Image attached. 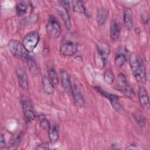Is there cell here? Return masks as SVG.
I'll return each instance as SVG.
<instances>
[{
  "instance_id": "cell-1",
  "label": "cell",
  "mask_w": 150,
  "mask_h": 150,
  "mask_svg": "<svg viewBox=\"0 0 150 150\" xmlns=\"http://www.w3.org/2000/svg\"><path fill=\"white\" fill-rule=\"evenodd\" d=\"M129 62L135 80L139 83H146V71L142 59L136 54L132 53L129 56Z\"/></svg>"
},
{
  "instance_id": "cell-2",
  "label": "cell",
  "mask_w": 150,
  "mask_h": 150,
  "mask_svg": "<svg viewBox=\"0 0 150 150\" xmlns=\"http://www.w3.org/2000/svg\"><path fill=\"white\" fill-rule=\"evenodd\" d=\"M8 49L13 56L19 59H26L29 56L28 52L22 43L16 40H11L8 44Z\"/></svg>"
},
{
  "instance_id": "cell-3",
  "label": "cell",
  "mask_w": 150,
  "mask_h": 150,
  "mask_svg": "<svg viewBox=\"0 0 150 150\" xmlns=\"http://www.w3.org/2000/svg\"><path fill=\"white\" fill-rule=\"evenodd\" d=\"M46 33L51 39H57L61 33V27L56 18L52 15L49 16L46 26Z\"/></svg>"
},
{
  "instance_id": "cell-4",
  "label": "cell",
  "mask_w": 150,
  "mask_h": 150,
  "mask_svg": "<svg viewBox=\"0 0 150 150\" xmlns=\"http://www.w3.org/2000/svg\"><path fill=\"white\" fill-rule=\"evenodd\" d=\"M117 86L118 90L127 97L132 98L134 97V91L122 73H120L118 76Z\"/></svg>"
},
{
  "instance_id": "cell-5",
  "label": "cell",
  "mask_w": 150,
  "mask_h": 150,
  "mask_svg": "<svg viewBox=\"0 0 150 150\" xmlns=\"http://www.w3.org/2000/svg\"><path fill=\"white\" fill-rule=\"evenodd\" d=\"M21 104L26 121L30 122L33 120L36 117V113L32 101L28 97L23 96L21 98Z\"/></svg>"
},
{
  "instance_id": "cell-6",
  "label": "cell",
  "mask_w": 150,
  "mask_h": 150,
  "mask_svg": "<svg viewBox=\"0 0 150 150\" xmlns=\"http://www.w3.org/2000/svg\"><path fill=\"white\" fill-rule=\"evenodd\" d=\"M39 41L38 32L33 31L28 33L23 38L22 44L28 52H33Z\"/></svg>"
},
{
  "instance_id": "cell-7",
  "label": "cell",
  "mask_w": 150,
  "mask_h": 150,
  "mask_svg": "<svg viewBox=\"0 0 150 150\" xmlns=\"http://www.w3.org/2000/svg\"><path fill=\"white\" fill-rule=\"evenodd\" d=\"M78 45L76 42L70 40H64L60 45V53L64 56H71L74 55L77 51Z\"/></svg>"
},
{
  "instance_id": "cell-8",
  "label": "cell",
  "mask_w": 150,
  "mask_h": 150,
  "mask_svg": "<svg viewBox=\"0 0 150 150\" xmlns=\"http://www.w3.org/2000/svg\"><path fill=\"white\" fill-rule=\"evenodd\" d=\"M95 90H96L98 93H100L101 96H103V97H105L107 99H108L112 108L117 112H121L122 110V107L121 105V104H120L119 102V99H118V97L116 95L114 94H112L110 93H108L104 90H103L101 88H100V87H94Z\"/></svg>"
},
{
  "instance_id": "cell-9",
  "label": "cell",
  "mask_w": 150,
  "mask_h": 150,
  "mask_svg": "<svg viewBox=\"0 0 150 150\" xmlns=\"http://www.w3.org/2000/svg\"><path fill=\"white\" fill-rule=\"evenodd\" d=\"M97 51L100 59L101 60L103 66H104L108 61L110 54V47L105 42H98L97 45Z\"/></svg>"
},
{
  "instance_id": "cell-10",
  "label": "cell",
  "mask_w": 150,
  "mask_h": 150,
  "mask_svg": "<svg viewBox=\"0 0 150 150\" xmlns=\"http://www.w3.org/2000/svg\"><path fill=\"white\" fill-rule=\"evenodd\" d=\"M16 73L20 87L23 90H28L29 88V83L25 70L23 67H19L16 69Z\"/></svg>"
},
{
  "instance_id": "cell-11",
  "label": "cell",
  "mask_w": 150,
  "mask_h": 150,
  "mask_svg": "<svg viewBox=\"0 0 150 150\" xmlns=\"http://www.w3.org/2000/svg\"><path fill=\"white\" fill-rule=\"evenodd\" d=\"M138 96L139 103L142 107L144 109L148 110L149 108V101L146 89L142 87L139 86L138 88Z\"/></svg>"
},
{
  "instance_id": "cell-12",
  "label": "cell",
  "mask_w": 150,
  "mask_h": 150,
  "mask_svg": "<svg viewBox=\"0 0 150 150\" xmlns=\"http://www.w3.org/2000/svg\"><path fill=\"white\" fill-rule=\"evenodd\" d=\"M60 81L64 90L67 93H71L73 86H71L69 74L66 70H62L60 71Z\"/></svg>"
},
{
  "instance_id": "cell-13",
  "label": "cell",
  "mask_w": 150,
  "mask_h": 150,
  "mask_svg": "<svg viewBox=\"0 0 150 150\" xmlns=\"http://www.w3.org/2000/svg\"><path fill=\"white\" fill-rule=\"evenodd\" d=\"M121 32V26L120 22L117 20H113L110 25V38L112 40H116L119 38Z\"/></svg>"
},
{
  "instance_id": "cell-14",
  "label": "cell",
  "mask_w": 150,
  "mask_h": 150,
  "mask_svg": "<svg viewBox=\"0 0 150 150\" xmlns=\"http://www.w3.org/2000/svg\"><path fill=\"white\" fill-rule=\"evenodd\" d=\"M123 21L125 28L131 29L133 26V17L132 11L131 8H126L123 12Z\"/></svg>"
},
{
  "instance_id": "cell-15",
  "label": "cell",
  "mask_w": 150,
  "mask_h": 150,
  "mask_svg": "<svg viewBox=\"0 0 150 150\" xmlns=\"http://www.w3.org/2000/svg\"><path fill=\"white\" fill-rule=\"evenodd\" d=\"M71 93L76 104L79 106H83L84 104V100L80 88L76 84L73 86Z\"/></svg>"
},
{
  "instance_id": "cell-16",
  "label": "cell",
  "mask_w": 150,
  "mask_h": 150,
  "mask_svg": "<svg viewBox=\"0 0 150 150\" xmlns=\"http://www.w3.org/2000/svg\"><path fill=\"white\" fill-rule=\"evenodd\" d=\"M57 10L58 13H59V15L62 19V21L64 22L66 28L67 30H70L71 27V20H70L69 13L62 6L57 7Z\"/></svg>"
},
{
  "instance_id": "cell-17",
  "label": "cell",
  "mask_w": 150,
  "mask_h": 150,
  "mask_svg": "<svg viewBox=\"0 0 150 150\" xmlns=\"http://www.w3.org/2000/svg\"><path fill=\"white\" fill-rule=\"evenodd\" d=\"M42 87L43 91L47 94H53L54 92V84L51 81L49 77L44 76L42 78Z\"/></svg>"
},
{
  "instance_id": "cell-18",
  "label": "cell",
  "mask_w": 150,
  "mask_h": 150,
  "mask_svg": "<svg viewBox=\"0 0 150 150\" xmlns=\"http://www.w3.org/2000/svg\"><path fill=\"white\" fill-rule=\"evenodd\" d=\"M49 138L52 142H55L58 140L59 136V128L56 124L50 125L48 129Z\"/></svg>"
},
{
  "instance_id": "cell-19",
  "label": "cell",
  "mask_w": 150,
  "mask_h": 150,
  "mask_svg": "<svg viewBox=\"0 0 150 150\" xmlns=\"http://www.w3.org/2000/svg\"><path fill=\"white\" fill-rule=\"evenodd\" d=\"M107 11L104 8H100L97 11L96 18L98 25L100 26H102L104 25L107 18Z\"/></svg>"
},
{
  "instance_id": "cell-20",
  "label": "cell",
  "mask_w": 150,
  "mask_h": 150,
  "mask_svg": "<svg viewBox=\"0 0 150 150\" xmlns=\"http://www.w3.org/2000/svg\"><path fill=\"white\" fill-rule=\"evenodd\" d=\"M26 62L30 72L33 75L36 74L38 71V68L34 59L29 55L26 59Z\"/></svg>"
},
{
  "instance_id": "cell-21",
  "label": "cell",
  "mask_w": 150,
  "mask_h": 150,
  "mask_svg": "<svg viewBox=\"0 0 150 150\" xmlns=\"http://www.w3.org/2000/svg\"><path fill=\"white\" fill-rule=\"evenodd\" d=\"M28 5L25 2H19L16 5V14L21 16L25 15L28 11Z\"/></svg>"
},
{
  "instance_id": "cell-22",
  "label": "cell",
  "mask_w": 150,
  "mask_h": 150,
  "mask_svg": "<svg viewBox=\"0 0 150 150\" xmlns=\"http://www.w3.org/2000/svg\"><path fill=\"white\" fill-rule=\"evenodd\" d=\"M73 11L76 12L86 13V8L81 1H73L71 2Z\"/></svg>"
},
{
  "instance_id": "cell-23",
  "label": "cell",
  "mask_w": 150,
  "mask_h": 150,
  "mask_svg": "<svg viewBox=\"0 0 150 150\" xmlns=\"http://www.w3.org/2000/svg\"><path fill=\"white\" fill-rule=\"evenodd\" d=\"M21 142V136L20 135H17L15 136H13L9 144L8 149H15L17 148L18 146L19 145V143Z\"/></svg>"
},
{
  "instance_id": "cell-24",
  "label": "cell",
  "mask_w": 150,
  "mask_h": 150,
  "mask_svg": "<svg viewBox=\"0 0 150 150\" xmlns=\"http://www.w3.org/2000/svg\"><path fill=\"white\" fill-rule=\"evenodd\" d=\"M104 79L106 83L111 84L114 80V76L113 72L111 69L106 70L104 73Z\"/></svg>"
},
{
  "instance_id": "cell-25",
  "label": "cell",
  "mask_w": 150,
  "mask_h": 150,
  "mask_svg": "<svg viewBox=\"0 0 150 150\" xmlns=\"http://www.w3.org/2000/svg\"><path fill=\"white\" fill-rule=\"evenodd\" d=\"M127 60L126 56L123 53H118L115 57V64L117 67H122L125 63Z\"/></svg>"
},
{
  "instance_id": "cell-26",
  "label": "cell",
  "mask_w": 150,
  "mask_h": 150,
  "mask_svg": "<svg viewBox=\"0 0 150 150\" xmlns=\"http://www.w3.org/2000/svg\"><path fill=\"white\" fill-rule=\"evenodd\" d=\"M38 119L40 127L44 129H48L50 125V124L47 120L46 117L44 115L41 114L38 116Z\"/></svg>"
},
{
  "instance_id": "cell-27",
  "label": "cell",
  "mask_w": 150,
  "mask_h": 150,
  "mask_svg": "<svg viewBox=\"0 0 150 150\" xmlns=\"http://www.w3.org/2000/svg\"><path fill=\"white\" fill-rule=\"evenodd\" d=\"M49 78L54 84H57L59 82V77L56 71L53 69L50 68L48 70Z\"/></svg>"
},
{
  "instance_id": "cell-28",
  "label": "cell",
  "mask_w": 150,
  "mask_h": 150,
  "mask_svg": "<svg viewBox=\"0 0 150 150\" xmlns=\"http://www.w3.org/2000/svg\"><path fill=\"white\" fill-rule=\"evenodd\" d=\"M134 118L135 119V121L139 125L140 127H142L144 126L145 121L142 115H141L140 114H135V115H134Z\"/></svg>"
},
{
  "instance_id": "cell-29",
  "label": "cell",
  "mask_w": 150,
  "mask_h": 150,
  "mask_svg": "<svg viewBox=\"0 0 150 150\" xmlns=\"http://www.w3.org/2000/svg\"><path fill=\"white\" fill-rule=\"evenodd\" d=\"M59 3L61 5V6L62 8H63L69 13H70V1H59Z\"/></svg>"
},
{
  "instance_id": "cell-30",
  "label": "cell",
  "mask_w": 150,
  "mask_h": 150,
  "mask_svg": "<svg viewBox=\"0 0 150 150\" xmlns=\"http://www.w3.org/2000/svg\"><path fill=\"white\" fill-rule=\"evenodd\" d=\"M50 147H49V145L48 143L47 142H44V143H42L40 145H39L37 147H36V149H49Z\"/></svg>"
},
{
  "instance_id": "cell-31",
  "label": "cell",
  "mask_w": 150,
  "mask_h": 150,
  "mask_svg": "<svg viewBox=\"0 0 150 150\" xmlns=\"http://www.w3.org/2000/svg\"><path fill=\"white\" fill-rule=\"evenodd\" d=\"M0 145H1V148H3L5 145V139L4 138V135L2 134H1V141H0Z\"/></svg>"
}]
</instances>
